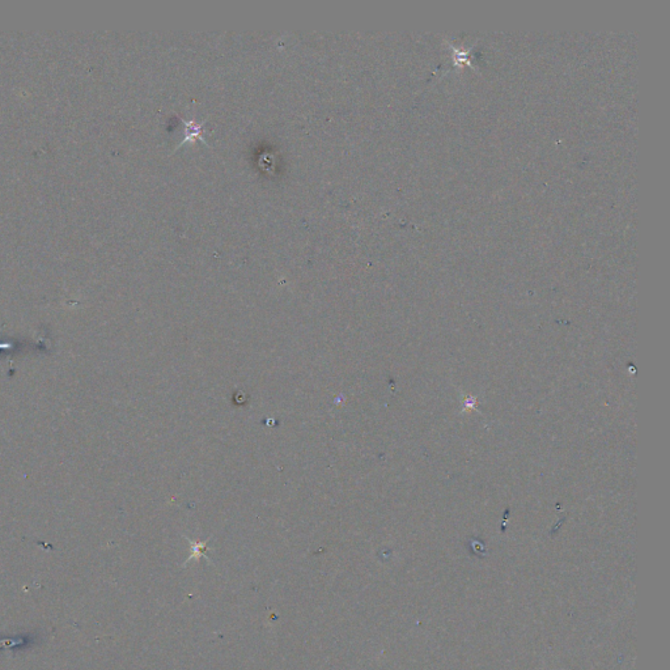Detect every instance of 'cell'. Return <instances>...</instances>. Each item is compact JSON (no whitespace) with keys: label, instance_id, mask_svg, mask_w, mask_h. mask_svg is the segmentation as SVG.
<instances>
[{"label":"cell","instance_id":"1","mask_svg":"<svg viewBox=\"0 0 670 670\" xmlns=\"http://www.w3.org/2000/svg\"><path fill=\"white\" fill-rule=\"evenodd\" d=\"M202 131H203V125H198L194 119L185 122V138H183L182 143H185L187 140H195L197 138L205 142V139L201 136Z\"/></svg>","mask_w":670,"mask_h":670}]
</instances>
